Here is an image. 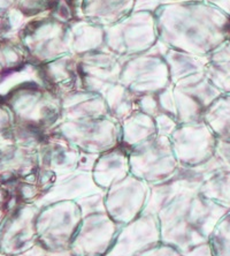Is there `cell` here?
I'll return each mask as SVG.
<instances>
[{"label": "cell", "instance_id": "obj_2", "mask_svg": "<svg viewBox=\"0 0 230 256\" xmlns=\"http://www.w3.org/2000/svg\"><path fill=\"white\" fill-rule=\"evenodd\" d=\"M148 184L134 178H124L105 193L106 212L119 225H127L141 217L150 196Z\"/></svg>", "mask_w": 230, "mask_h": 256}, {"label": "cell", "instance_id": "obj_7", "mask_svg": "<svg viewBox=\"0 0 230 256\" xmlns=\"http://www.w3.org/2000/svg\"><path fill=\"white\" fill-rule=\"evenodd\" d=\"M213 80L214 86L222 95H230V62L216 67Z\"/></svg>", "mask_w": 230, "mask_h": 256}, {"label": "cell", "instance_id": "obj_3", "mask_svg": "<svg viewBox=\"0 0 230 256\" xmlns=\"http://www.w3.org/2000/svg\"><path fill=\"white\" fill-rule=\"evenodd\" d=\"M83 220L80 206L76 201H61L48 204L37 220L38 230L51 238L69 240L76 234Z\"/></svg>", "mask_w": 230, "mask_h": 256}, {"label": "cell", "instance_id": "obj_6", "mask_svg": "<svg viewBox=\"0 0 230 256\" xmlns=\"http://www.w3.org/2000/svg\"><path fill=\"white\" fill-rule=\"evenodd\" d=\"M210 238L216 247H230V210L217 224Z\"/></svg>", "mask_w": 230, "mask_h": 256}, {"label": "cell", "instance_id": "obj_4", "mask_svg": "<svg viewBox=\"0 0 230 256\" xmlns=\"http://www.w3.org/2000/svg\"><path fill=\"white\" fill-rule=\"evenodd\" d=\"M207 122L219 141L230 142V95L219 96L211 104Z\"/></svg>", "mask_w": 230, "mask_h": 256}, {"label": "cell", "instance_id": "obj_8", "mask_svg": "<svg viewBox=\"0 0 230 256\" xmlns=\"http://www.w3.org/2000/svg\"><path fill=\"white\" fill-rule=\"evenodd\" d=\"M217 155L224 164L226 170L230 171V142H224L218 140Z\"/></svg>", "mask_w": 230, "mask_h": 256}, {"label": "cell", "instance_id": "obj_1", "mask_svg": "<svg viewBox=\"0 0 230 256\" xmlns=\"http://www.w3.org/2000/svg\"><path fill=\"white\" fill-rule=\"evenodd\" d=\"M229 210L203 196L199 190L184 192L157 214L160 236L165 240L187 236L190 240L204 242L210 238L217 224Z\"/></svg>", "mask_w": 230, "mask_h": 256}, {"label": "cell", "instance_id": "obj_5", "mask_svg": "<svg viewBox=\"0 0 230 256\" xmlns=\"http://www.w3.org/2000/svg\"><path fill=\"white\" fill-rule=\"evenodd\" d=\"M199 193L230 209V171H218L203 184Z\"/></svg>", "mask_w": 230, "mask_h": 256}]
</instances>
